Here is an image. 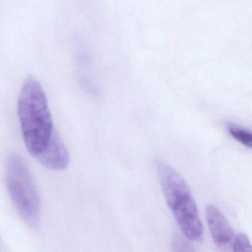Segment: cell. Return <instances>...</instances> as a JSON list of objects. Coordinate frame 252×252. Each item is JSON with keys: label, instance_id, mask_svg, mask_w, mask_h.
I'll return each instance as SVG.
<instances>
[{"label": "cell", "instance_id": "1", "mask_svg": "<svg viewBox=\"0 0 252 252\" xmlns=\"http://www.w3.org/2000/svg\"><path fill=\"white\" fill-rule=\"evenodd\" d=\"M18 115L27 150L36 157L47 145L54 128L45 93L32 77L25 81L21 90Z\"/></svg>", "mask_w": 252, "mask_h": 252}, {"label": "cell", "instance_id": "2", "mask_svg": "<svg viewBox=\"0 0 252 252\" xmlns=\"http://www.w3.org/2000/svg\"><path fill=\"white\" fill-rule=\"evenodd\" d=\"M156 170L167 205L183 236L190 241H201L204 227L186 181L164 161H157Z\"/></svg>", "mask_w": 252, "mask_h": 252}, {"label": "cell", "instance_id": "3", "mask_svg": "<svg viewBox=\"0 0 252 252\" xmlns=\"http://www.w3.org/2000/svg\"><path fill=\"white\" fill-rule=\"evenodd\" d=\"M5 181L9 195L21 217L31 227H38L39 196L29 168L19 156L11 154L7 157Z\"/></svg>", "mask_w": 252, "mask_h": 252}, {"label": "cell", "instance_id": "4", "mask_svg": "<svg viewBox=\"0 0 252 252\" xmlns=\"http://www.w3.org/2000/svg\"><path fill=\"white\" fill-rule=\"evenodd\" d=\"M207 223L216 247L222 252H230L235 239V233L223 213L214 205L206 208Z\"/></svg>", "mask_w": 252, "mask_h": 252}, {"label": "cell", "instance_id": "5", "mask_svg": "<svg viewBox=\"0 0 252 252\" xmlns=\"http://www.w3.org/2000/svg\"><path fill=\"white\" fill-rule=\"evenodd\" d=\"M36 157L44 167L50 170H62L69 165L68 148L55 130L44 149Z\"/></svg>", "mask_w": 252, "mask_h": 252}, {"label": "cell", "instance_id": "6", "mask_svg": "<svg viewBox=\"0 0 252 252\" xmlns=\"http://www.w3.org/2000/svg\"><path fill=\"white\" fill-rule=\"evenodd\" d=\"M226 127L228 133L233 139L247 148H250V149L252 148V134L251 131L247 127L231 122L227 123Z\"/></svg>", "mask_w": 252, "mask_h": 252}, {"label": "cell", "instance_id": "7", "mask_svg": "<svg viewBox=\"0 0 252 252\" xmlns=\"http://www.w3.org/2000/svg\"><path fill=\"white\" fill-rule=\"evenodd\" d=\"M172 249L173 252H195L191 241L177 232L172 238Z\"/></svg>", "mask_w": 252, "mask_h": 252}, {"label": "cell", "instance_id": "8", "mask_svg": "<svg viewBox=\"0 0 252 252\" xmlns=\"http://www.w3.org/2000/svg\"><path fill=\"white\" fill-rule=\"evenodd\" d=\"M232 250L234 252H252L251 243L245 234H238L235 237Z\"/></svg>", "mask_w": 252, "mask_h": 252}]
</instances>
